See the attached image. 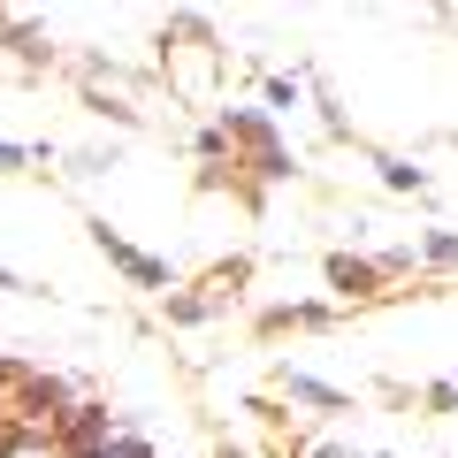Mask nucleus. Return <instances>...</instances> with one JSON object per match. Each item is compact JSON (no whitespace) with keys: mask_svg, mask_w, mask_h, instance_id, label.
<instances>
[{"mask_svg":"<svg viewBox=\"0 0 458 458\" xmlns=\"http://www.w3.org/2000/svg\"><path fill=\"white\" fill-rule=\"evenodd\" d=\"M291 397H313V405H336V390H321V382H306V375H291Z\"/></svg>","mask_w":458,"mask_h":458,"instance_id":"7ed1b4c3","label":"nucleus"},{"mask_svg":"<svg viewBox=\"0 0 458 458\" xmlns=\"http://www.w3.org/2000/svg\"><path fill=\"white\" fill-rule=\"evenodd\" d=\"M328 276H336L344 291H367V283H375V267H360V260H328Z\"/></svg>","mask_w":458,"mask_h":458,"instance_id":"f257e3e1","label":"nucleus"},{"mask_svg":"<svg viewBox=\"0 0 458 458\" xmlns=\"http://www.w3.org/2000/svg\"><path fill=\"white\" fill-rule=\"evenodd\" d=\"M382 176H390L397 191H420V168H405V161H382Z\"/></svg>","mask_w":458,"mask_h":458,"instance_id":"f03ea898","label":"nucleus"}]
</instances>
